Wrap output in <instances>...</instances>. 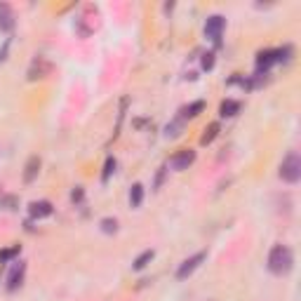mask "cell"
Wrapping results in <instances>:
<instances>
[{"mask_svg": "<svg viewBox=\"0 0 301 301\" xmlns=\"http://www.w3.org/2000/svg\"><path fill=\"white\" fill-rule=\"evenodd\" d=\"M292 263H294V257H292V250L285 247V245H275L268 254V271L275 273V275H285V273L292 271Z\"/></svg>", "mask_w": 301, "mask_h": 301, "instance_id": "1", "label": "cell"}, {"mask_svg": "<svg viewBox=\"0 0 301 301\" xmlns=\"http://www.w3.org/2000/svg\"><path fill=\"white\" fill-rule=\"evenodd\" d=\"M280 179L287 181V184H297L301 179V160L297 153H290V156L282 160L280 165Z\"/></svg>", "mask_w": 301, "mask_h": 301, "instance_id": "2", "label": "cell"}, {"mask_svg": "<svg viewBox=\"0 0 301 301\" xmlns=\"http://www.w3.org/2000/svg\"><path fill=\"white\" fill-rule=\"evenodd\" d=\"M49 73H52V64H49L45 57H36L33 61H31L29 66V73H26V78L33 83V80H43L47 78Z\"/></svg>", "mask_w": 301, "mask_h": 301, "instance_id": "3", "label": "cell"}, {"mask_svg": "<svg viewBox=\"0 0 301 301\" xmlns=\"http://www.w3.org/2000/svg\"><path fill=\"white\" fill-rule=\"evenodd\" d=\"M205 259H207V252H198V254H193L191 259H186V261L181 263L179 268H176V278H179V280H186V278H188V275H191V273H193L195 268H198V266H200V263L205 261Z\"/></svg>", "mask_w": 301, "mask_h": 301, "instance_id": "4", "label": "cell"}, {"mask_svg": "<svg viewBox=\"0 0 301 301\" xmlns=\"http://www.w3.org/2000/svg\"><path fill=\"white\" fill-rule=\"evenodd\" d=\"M223 26H226L223 17H219V14L210 17V19H207V24H205V33H207V38H212V40H216V43H219Z\"/></svg>", "mask_w": 301, "mask_h": 301, "instance_id": "5", "label": "cell"}, {"mask_svg": "<svg viewBox=\"0 0 301 301\" xmlns=\"http://www.w3.org/2000/svg\"><path fill=\"white\" fill-rule=\"evenodd\" d=\"M193 160H195V153L193 151H179L172 160H170V165L174 167L176 172H181V170H188V167L193 165Z\"/></svg>", "mask_w": 301, "mask_h": 301, "instance_id": "6", "label": "cell"}, {"mask_svg": "<svg viewBox=\"0 0 301 301\" xmlns=\"http://www.w3.org/2000/svg\"><path fill=\"white\" fill-rule=\"evenodd\" d=\"M52 212H54V207H52V203H47V200H36V203L29 205V214L33 219H45V216H49Z\"/></svg>", "mask_w": 301, "mask_h": 301, "instance_id": "7", "label": "cell"}, {"mask_svg": "<svg viewBox=\"0 0 301 301\" xmlns=\"http://www.w3.org/2000/svg\"><path fill=\"white\" fill-rule=\"evenodd\" d=\"M14 29V14L7 2H0V31H12Z\"/></svg>", "mask_w": 301, "mask_h": 301, "instance_id": "8", "label": "cell"}, {"mask_svg": "<svg viewBox=\"0 0 301 301\" xmlns=\"http://www.w3.org/2000/svg\"><path fill=\"white\" fill-rule=\"evenodd\" d=\"M38 172H40V158L38 156H31L29 163H26V167H24V181H26V184H31V181L38 176Z\"/></svg>", "mask_w": 301, "mask_h": 301, "instance_id": "9", "label": "cell"}, {"mask_svg": "<svg viewBox=\"0 0 301 301\" xmlns=\"http://www.w3.org/2000/svg\"><path fill=\"white\" fill-rule=\"evenodd\" d=\"M24 271H26V266L24 263H19V266H14L10 273V278H7V290H17L21 285V280H24Z\"/></svg>", "mask_w": 301, "mask_h": 301, "instance_id": "10", "label": "cell"}, {"mask_svg": "<svg viewBox=\"0 0 301 301\" xmlns=\"http://www.w3.org/2000/svg\"><path fill=\"white\" fill-rule=\"evenodd\" d=\"M219 111H221V116H223V118H231V116H235V113L240 111V101L226 99V101L221 104V108H219Z\"/></svg>", "mask_w": 301, "mask_h": 301, "instance_id": "11", "label": "cell"}, {"mask_svg": "<svg viewBox=\"0 0 301 301\" xmlns=\"http://www.w3.org/2000/svg\"><path fill=\"white\" fill-rule=\"evenodd\" d=\"M141 200H144V186L134 184L132 186V191H129V203H132V207H139Z\"/></svg>", "mask_w": 301, "mask_h": 301, "instance_id": "12", "label": "cell"}, {"mask_svg": "<svg viewBox=\"0 0 301 301\" xmlns=\"http://www.w3.org/2000/svg\"><path fill=\"white\" fill-rule=\"evenodd\" d=\"M153 257H156V252H153V250H146V252H141L134 259V271H141V268H146V263L151 261Z\"/></svg>", "mask_w": 301, "mask_h": 301, "instance_id": "13", "label": "cell"}, {"mask_svg": "<svg viewBox=\"0 0 301 301\" xmlns=\"http://www.w3.org/2000/svg\"><path fill=\"white\" fill-rule=\"evenodd\" d=\"M216 134H219V123H212V125L205 129V134L200 136V144H212L214 139H216Z\"/></svg>", "mask_w": 301, "mask_h": 301, "instance_id": "14", "label": "cell"}, {"mask_svg": "<svg viewBox=\"0 0 301 301\" xmlns=\"http://www.w3.org/2000/svg\"><path fill=\"white\" fill-rule=\"evenodd\" d=\"M271 64H275V52H259V57H257V66H259V68H268Z\"/></svg>", "mask_w": 301, "mask_h": 301, "instance_id": "15", "label": "cell"}, {"mask_svg": "<svg viewBox=\"0 0 301 301\" xmlns=\"http://www.w3.org/2000/svg\"><path fill=\"white\" fill-rule=\"evenodd\" d=\"M19 198L17 195H0V210H17Z\"/></svg>", "mask_w": 301, "mask_h": 301, "instance_id": "16", "label": "cell"}, {"mask_svg": "<svg viewBox=\"0 0 301 301\" xmlns=\"http://www.w3.org/2000/svg\"><path fill=\"white\" fill-rule=\"evenodd\" d=\"M203 108H205L203 101H195V104H191V106H186L184 111H181V118H195Z\"/></svg>", "mask_w": 301, "mask_h": 301, "instance_id": "17", "label": "cell"}, {"mask_svg": "<svg viewBox=\"0 0 301 301\" xmlns=\"http://www.w3.org/2000/svg\"><path fill=\"white\" fill-rule=\"evenodd\" d=\"M101 231H104V233H116V231H118V221H116V219H111V216L101 219Z\"/></svg>", "mask_w": 301, "mask_h": 301, "instance_id": "18", "label": "cell"}, {"mask_svg": "<svg viewBox=\"0 0 301 301\" xmlns=\"http://www.w3.org/2000/svg\"><path fill=\"white\" fill-rule=\"evenodd\" d=\"M19 252H21L19 245H14V247H10V250H2V252H0V261H10L12 257H17Z\"/></svg>", "mask_w": 301, "mask_h": 301, "instance_id": "19", "label": "cell"}, {"mask_svg": "<svg viewBox=\"0 0 301 301\" xmlns=\"http://www.w3.org/2000/svg\"><path fill=\"white\" fill-rule=\"evenodd\" d=\"M212 66H214V52H207V54L203 57V68L205 71H210Z\"/></svg>", "mask_w": 301, "mask_h": 301, "instance_id": "20", "label": "cell"}, {"mask_svg": "<svg viewBox=\"0 0 301 301\" xmlns=\"http://www.w3.org/2000/svg\"><path fill=\"white\" fill-rule=\"evenodd\" d=\"M113 170H116V160H113V158H108V160H106V170H104V181L111 176V172H113Z\"/></svg>", "mask_w": 301, "mask_h": 301, "instance_id": "21", "label": "cell"}, {"mask_svg": "<svg viewBox=\"0 0 301 301\" xmlns=\"http://www.w3.org/2000/svg\"><path fill=\"white\" fill-rule=\"evenodd\" d=\"M179 129H181V123H172V125H167V136H179Z\"/></svg>", "mask_w": 301, "mask_h": 301, "instance_id": "22", "label": "cell"}, {"mask_svg": "<svg viewBox=\"0 0 301 301\" xmlns=\"http://www.w3.org/2000/svg\"><path fill=\"white\" fill-rule=\"evenodd\" d=\"M83 195H85V193H83V188L78 186V188L71 193V200H73V203H80V200H83Z\"/></svg>", "mask_w": 301, "mask_h": 301, "instance_id": "23", "label": "cell"}]
</instances>
